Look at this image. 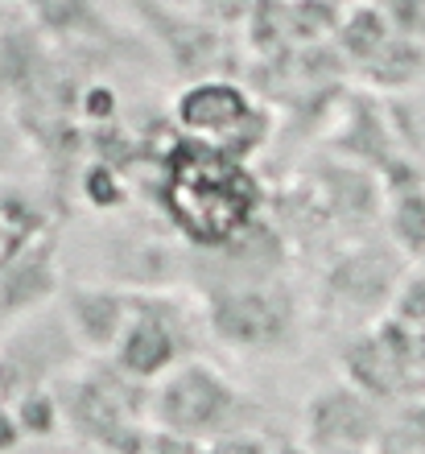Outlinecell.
<instances>
[{
    "mask_svg": "<svg viewBox=\"0 0 425 454\" xmlns=\"http://www.w3.org/2000/svg\"><path fill=\"white\" fill-rule=\"evenodd\" d=\"M252 120H256V104L236 83H224V79L194 83L177 96V124L194 132L199 145H211L219 153H227V137L248 129Z\"/></svg>",
    "mask_w": 425,
    "mask_h": 454,
    "instance_id": "cell-6",
    "label": "cell"
},
{
    "mask_svg": "<svg viewBox=\"0 0 425 454\" xmlns=\"http://www.w3.org/2000/svg\"><path fill=\"white\" fill-rule=\"evenodd\" d=\"M389 227L405 252H425V182L417 169L405 186H389Z\"/></svg>",
    "mask_w": 425,
    "mask_h": 454,
    "instance_id": "cell-8",
    "label": "cell"
},
{
    "mask_svg": "<svg viewBox=\"0 0 425 454\" xmlns=\"http://www.w3.org/2000/svg\"><path fill=\"white\" fill-rule=\"evenodd\" d=\"M37 244H42V207L17 191H0V269L21 261Z\"/></svg>",
    "mask_w": 425,
    "mask_h": 454,
    "instance_id": "cell-7",
    "label": "cell"
},
{
    "mask_svg": "<svg viewBox=\"0 0 425 454\" xmlns=\"http://www.w3.org/2000/svg\"><path fill=\"white\" fill-rule=\"evenodd\" d=\"M202 323L207 335L219 343L236 347V351H277L294 339L297 331V306L289 289L277 281H224V286L207 289L202 301Z\"/></svg>",
    "mask_w": 425,
    "mask_h": 454,
    "instance_id": "cell-2",
    "label": "cell"
},
{
    "mask_svg": "<svg viewBox=\"0 0 425 454\" xmlns=\"http://www.w3.org/2000/svg\"><path fill=\"white\" fill-rule=\"evenodd\" d=\"M25 446V434H21V421L12 413V405L0 401V454H17Z\"/></svg>",
    "mask_w": 425,
    "mask_h": 454,
    "instance_id": "cell-10",
    "label": "cell"
},
{
    "mask_svg": "<svg viewBox=\"0 0 425 454\" xmlns=\"http://www.w3.org/2000/svg\"><path fill=\"white\" fill-rule=\"evenodd\" d=\"M79 359H83V347L71 335L62 310L50 301L0 335V401L12 405L25 393L59 388L62 380L75 376Z\"/></svg>",
    "mask_w": 425,
    "mask_h": 454,
    "instance_id": "cell-3",
    "label": "cell"
},
{
    "mask_svg": "<svg viewBox=\"0 0 425 454\" xmlns=\"http://www.w3.org/2000/svg\"><path fill=\"white\" fill-rule=\"evenodd\" d=\"M12 413L21 421L25 442H50V438H59V430L67 426L62 401L54 388H37V393L17 396V401H12Z\"/></svg>",
    "mask_w": 425,
    "mask_h": 454,
    "instance_id": "cell-9",
    "label": "cell"
},
{
    "mask_svg": "<svg viewBox=\"0 0 425 454\" xmlns=\"http://www.w3.org/2000/svg\"><path fill=\"white\" fill-rule=\"evenodd\" d=\"M190 356L194 351L186 343L182 310H169V301L153 298V294H137V310H132L107 364L137 384H157L169 368H177Z\"/></svg>",
    "mask_w": 425,
    "mask_h": 454,
    "instance_id": "cell-4",
    "label": "cell"
},
{
    "mask_svg": "<svg viewBox=\"0 0 425 454\" xmlns=\"http://www.w3.org/2000/svg\"><path fill=\"white\" fill-rule=\"evenodd\" d=\"M252 401L207 359L190 356L149 384V426L169 442L211 446L248 434Z\"/></svg>",
    "mask_w": 425,
    "mask_h": 454,
    "instance_id": "cell-1",
    "label": "cell"
},
{
    "mask_svg": "<svg viewBox=\"0 0 425 454\" xmlns=\"http://www.w3.org/2000/svg\"><path fill=\"white\" fill-rule=\"evenodd\" d=\"M59 310L79 339L83 356H112L137 310V289L104 286V281H71L59 289Z\"/></svg>",
    "mask_w": 425,
    "mask_h": 454,
    "instance_id": "cell-5",
    "label": "cell"
}]
</instances>
